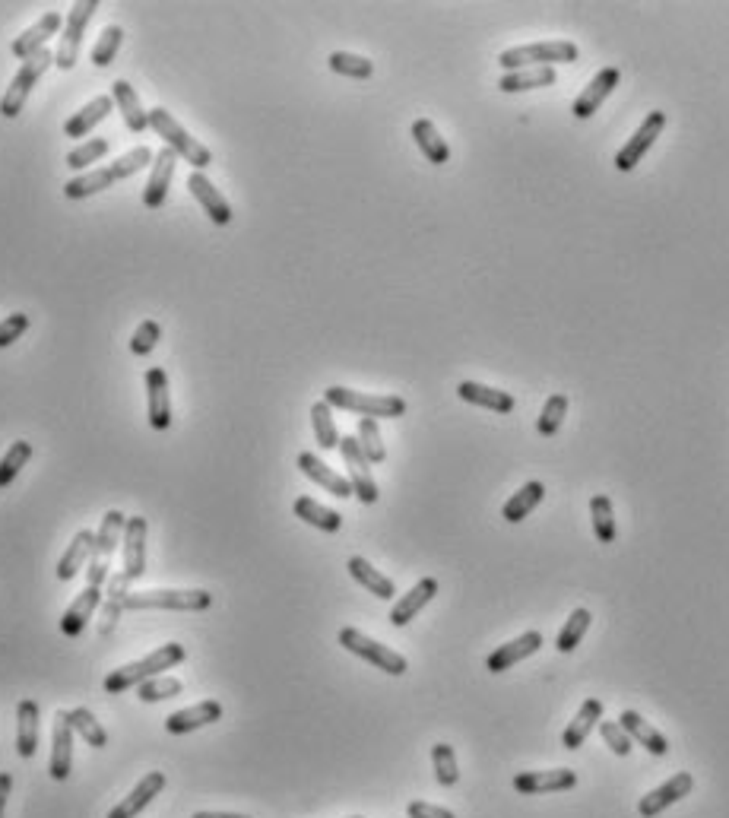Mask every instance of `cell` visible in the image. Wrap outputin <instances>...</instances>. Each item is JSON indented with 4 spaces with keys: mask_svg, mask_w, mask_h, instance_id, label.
I'll list each match as a JSON object with an SVG mask.
<instances>
[{
    "mask_svg": "<svg viewBox=\"0 0 729 818\" xmlns=\"http://www.w3.org/2000/svg\"><path fill=\"white\" fill-rule=\"evenodd\" d=\"M184 657H188V650H184L181 644H175V641H168V644L156 647L153 654H146L143 660H134V663L115 669V673H108L105 676V692L108 695H121L127 689H134V685H143L146 679L162 676V669L178 666Z\"/></svg>",
    "mask_w": 729,
    "mask_h": 818,
    "instance_id": "1",
    "label": "cell"
},
{
    "mask_svg": "<svg viewBox=\"0 0 729 818\" xmlns=\"http://www.w3.org/2000/svg\"><path fill=\"white\" fill-rule=\"evenodd\" d=\"M324 403L330 409H349L365 419H400L406 413V400L397 394H362L349 387H327Z\"/></svg>",
    "mask_w": 729,
    "mask_h": 818,
    "instance_id": "2",
    "label": "cell"
},
{
    "mask_svg": "<svg viewBox=\"0 0 729 818\" xmlns=\"http://www.w3.org/2000/svg\"><path fill=\"white\" fill-rule=\"evenodd\" d=\"M149 127L156 130V134L165 140V146L172 150L175 156H181L184 162H191V169L194 172H203L207 165L213 162V153L203 146L197 137H191L188 130H184L175 118H172V111L168 108H153L149 111Z\"/></svg>",
    "mask_w": 729,
    "mask_h": 818,
    "instance_id": "3",
    "label": "cell"
},
{
    "mask_svg": "<svg viewBox=\"0 0 729 818\" xmlns=\"http://www.w3.org/2000/svg\"><path fill=\"white\" fill-rule=\"evenodd\" d=\"M577 45L574 42H536V45H520L498 54V64L504 73L527 70V67H555V64H574L577 61Z\"/></svg>",
    "mask_w": 729,
    "mask_h": 818,
    "instance_id": "4",
    "label": "cell"
},
{
    "mask_svg": "<svg viewBox=\"0 0 729 818\" xmlns=\"http://www.w3.org/2000/svg\"><path fill=\"white\" fill-rule=\"evenodd\" d=\"M124 527H127V514L118 508H111L102 517V527L96 533V543H92L89 568H86L89 587H102L111 578V555H115V549H118V539L124 536Z\"/></svg>",
    "mask_w": 729,
    "mask_h": 818,
    "instance_id": "5",
    "label": "cell"
},
{
    "mask_svg": "<svg viewBox=\"0 0 729 818\" xmlns=\"http://www.w3.org/2000/svg\"><path fill=\"white\" fill-rule=\"evenodd\" d=\"M213 606V593L207 590H143L130 593L124 600L127 612H146V609H165V612H203Z\"/></svg>",
    "mask_w": 729,
    "mask_h": 818,
    "instance_id": "6",
    "label": "cell"
},
{
    "mask_svg": "<svg viewBox=\"0 0 729 818\" xmlns=\"http://www.w3.org/2000/svg\"><path fill=\"white\" fill-rule=\"evenodd\" d=\"M51 64H54V54H51L48 48L35 51L32 58H26L23 67L16 70V77L10 80V86H7V92H4V99H0V115H4V118H16V115H20L23 105H26V99L32 96L35 83H39V80L45 77V70H48Z\"/></svg>",
    "mask_w": 729,
    "mask_h": 818,
    "instance_id": "7",
    "label": "cell"
},
{
    "mask_svg": "<svg viewBox=\"0 0 729 818\" xmlns=\"http://www.w3.org/2000/svg\"><path fill=\"white\" fill-rule=\"evenodd\" d=\"M340 644L349 650V654H355V657L368 660L371 666L384 669L387 676H403L406 669H409V663H406L403 654H397V650H390L387 644L371 641L368 635H362L359 628H343V631H340Z\"/></svg>",
    "mask_w": 729,
    "mask_h": 818,
    "instance_id": "8",
    "label": "cell"
},
{
    "mask_svg": "<svg viewBox=\"0 0 729 818\" xmlns=\"http://www.w3.org/2000/svg\"><path fill=\"white\" fill-rule=\"evenodd\" d=\"M96 10H99V0H80V4L70 7L67 23H64V35H61V45H58V51H54V64H58L61 70H73V67H77L83 32H86L92 16H96Z\"/></svg>",
    "mask_w": 729,
    "mask_h": 818,
    "instance_id": "9",
    "label": "cell"
},
{
    "mask_svg": "<svg viewBox=\"0 0 729 818\" xmlns=\"http://www.w3.org/2000/svg\"><path fill=\"white\" fill-rule=\"evenodd\" d=\"M340 454H343V460H346V470H349V486H352V495L359 498V501H365V505H375L378 501V482H375V476H371V463L365 460V454H362V448H359V438L355 435H346V438H340Z\"/></svg>",
    "mask_w": 729,
    "mask_h": 818,
    "instance_id": "10",
    "label": "cell"
},
{
    "mask_svg": "<svg viewBox=\"0 0 729 818\" xmlns=\"http://www.w3.org/2000/svg\"><path fill=\"white\" fill-rule=\"evenodd\" d=\"M663 127H666V115H663V111H650V115L644 118V124L634 130V137L622 146L619 153H615V169H619V172H631L634 165L644 159V153L650 150V146L657 143V137L663 134Z\"/></svg>",
    "mask_w": 729,
    "mask_h": 818,
    "instance_id": "11",
    "label": "cell"
},
{
    "mask_svg": "<svg viewBox=\"0 0 729 818\" xmlns=\"http://www.w3.org/2000/svg\"><path fill=\"white\" fill-rule=\"evenodd\" d=\"M146 517H127L121 536V571L130 581H140L146 574Z\"/></svg>",
    "mask_w": 729,
    "mask_h": 818,
    "instance_id": "12",
    "label": "cell"
},
{
    "mask_svg": "<svg viewBox=\"0 0 729 818\" xmlns=\"http://www.w3.org/2000/svg\"><path fill=\"white\" fill-rule=\"evenodd\" d=\"M146 416L156 432H165L172 425V390H168V375L162 368L146 371Z\"/></svg>",
    "mask_w": 729,
    "mask_h": 818,
    "instance_id": "13",
    "label": "cell"
},
{
    "mask_svg": "<svg viewBox=\"0 0 729 818\" xmlns=\"http://www.w3.org/2000/svg\"><path fill=\"white\" fill-rule=\"evenodd\" d=\"M691 787H695V777H691L688 771H679L676 777H669L663 787H657V790H650L647 796H641V803H638L641 818H657L663 809L676 806L679 799H685L691 793Z\"/></svg>",
    "mask_w": 729,
    "mask_h": 818,
    "instance_id": "14",
    "label": "cell"
},
{
    "mask_svg": "<svg viewBox=\"0 0 729 818\" xmlns=\"http://www.w3.org/2000/svg\"><path fill=\"white\" fill-rule=\"evenodd\" d=\"M73 771V727L67 720V711L54 714V730H51V761L48 774L54 780H67Z\"/></svg>",
    "mask_w": 729,
    "mask_h": 818,
    "instance_id": "15",
    "label": "cell"
},
{
    "mask_svg": "<svg viewBox=\"0 0 729 818\" xmlns=\"http://www.w3.org/2000/svg\"><path fill=\"white\" fill-rule=\"evenodd\" d=\"M619 80H622L619 67H606V70H600V73H596V77L590 80V86H584L581 96L574 99L571 115H574V118H581V121L593 118V115H596V108H600V105L609 99V92H612L615 86H619Z\"/></svg>",
    "mask_w": 729,
    "mask_h": 818,
    "instance_id": "16",
    "label": "cell"
},
{
    "mask_svg": "<svg viewBox=\"0 0 729 818\" xmlns=\"http://www.w3.org/2000/svg\"><path fill=\"white\" fill-rule=\"evenodd\" d=\"M175 165H178V156L162 146L153 159V172H149V181L143 188V207L149 210H159L165 197H168V188H172V178H175Z\"/></svg>",
    "mask_w": 729,
    "mask_h": 818,
    "instance_id": "17",
    "label": "cell"
},
{
    "mask_svg": "<svg viewBox=\"0 0 729 818\" xmlns=\"http://www.w3.org/2000/svg\"><path fill=\"white\" fill-rule=\"evenodd\" d=\"M61 26H64V16L58 10H48L42 20H35L23 35H16V39H13V45H10L13 58H20V61L32 58L35 51L45 48V42L51 39V35L61 32Z\"/></svg>",
    "mask_w": 729,
    "mask_h": 818,
    "instance_id": "18",
    "label": "cell"
},
{
    "mask_svg": "<svg viewBox=\"0 0 729 818\" xmlns=\"http://www.w3.org/2000/svg\"><path fill=\"white\" fill-rule=\"evenodd\" d=\"M574 787H577V774L568 771V768H558V771H523V774L514 777V790L517 793H527V796L574 790Z\"/></svg>",
    "mask_w": 729,
    "mask_h": 818,
    "instance_id": "19",
    "label": "cell"
},
{
    "mask_svg": "<svg viewBox=\"0 0 729 818\" xmlns=\"http://www.w3.org/2000/svg\"><path fill=\"white\" fill-rule=\"evenodd\" d=\"M165 784H168V780H165V774H162V771L146 774V777L140 780V784H137L134 790H130V793L121 799V803L115 806V809L108 812V818H137V815H140V812H143V809H146L149 803H153V799H156V796L165 790Z\"/></svg>",
    "mask_w": 729,
    "mask_h": 818,
    "instance_id": "20",
    "label": "cell"
},
{
    "mask_svg": "<svg viewBox=\"0 0 729 818\" xmlns=\"http://www.w3.org/2000/svg\"><path fill=\"white\" fill-rule=\"evenodd\" d=\"M188 188H191L194 200L203 207V213L210 216V222H216V226H229V222H232L229 200L219 194V188H213V181L207 175H203V172H191Z\"/></svg>",
    "mask_w": 729,
    "mask_h": 818,
    "instance_id": "21",
    "label": "cell"
},
{
    "mask_svg": "<svg viewBox=\"0 0 729 818\" xmlns=\"http://www.w3.org/2000/svg\"><path fill=\"white\" fill-rule=\"evenodd\" d=\"M102 600H105L102 587H86L80 597L67 606V612H64V619H61V631H64V635L67 638H80L83 631H86V625L92 622V616H96V609L102 606Z\"/></svg>",
    "mask_w": 729,
    "mask_h": 818,
    "instance_id": "22",
    "label": "cell"
},
{
    "mask_svg": "<svg viewBox=\"0 0 729 818\" xmlns=\"http://www.w3.org/2000/svg\"><path fill=\"white\" fill-rule=\"evenodd\" d=\"M539 647H542V635L539 631H527V635H520L508 644H501L498 650H492L489 660H485V669H489V673H504V669H511L514 663L533 657Z\"/></svg>",
    "mask_w": 729,
    "mask_h": 818,
    "instance_id": "23",
    "label": "cell"
},
{
    "mask_svg": "<svg viewBox=\"0 0 729 818\" xmlns=\"http://www.w3.org/2000/svg\"><path fill=\"white\" fill-rule=\"evenodd\" d=\"M222 717V704L219 701H200L194 708H184V711H175L172 717H165V730L172 736H184V733H194L200 727H210Z\"/></svg>",
    "mask_w": 729,
    "mask_h": 818,
    "instance_id": "24",
    "label": "cell"
},
{
    "mask_svg": "<svg viewBox=\"0 0 729 818\" xmlns=\"http://www.w3.org/2000/svg\"><path fill=\"white\" fill-rule=\"evenodd\" d=\"M298 470H302L311 482H317L321 489H327L330 495H336V498H349V495H352L349 479L340 476V473H333V470L327 467V463H324L321 457H317V454H311V451L298 454Z\"/></svg>",
    "mask_w": 729,
    "mask_h": 818,
    "instance_id": "25",
    "label": "cell"
},
{
    "mask_svg": "<svg viewBox=\"0 0 729 818\" xmlns=\"http://www.w3.org/2000/svg\"><path fill=\"white\" fill-rule=\"evenodd\" d=\"M435 593H438V581H435V578H422L413 590L406 593L403 600H397L394 609H390V622H394L397 628L409 625L428 603L435 600Z\"/></svg>",
    "mask_w": 729,
    "mask_h": 818,
    "instance_id": "26",
    "label": "cell"
},
{
    "mask_svg": "<svg viewBox=\"0 0 729 818\" xmlns=\"http://www.w3.org/2000/svg\"><path fill=\"white\" fill-rule=\"evenodd\" d=\"M111 99L118 102V111H121V118H124L130 134H143V130L149 127V111H143L134 86H130L127 80H115V83H111Z\"/></svg>",
    "mask_w": 729,
    "mask_h": 818,
    "instance_id": "27",
    "label": "cell"
},
{
    "mask_svg": "<svg viewBox=\"0 0 729 818\" xmlns=\"http://www.w3.org/2000/svg\"><path fill=\"white\" fill-rule=\"evenodd\" d=\"M111 108H115V99L111 96H96V99H89L77 115H73L67 124H64V134L73 137V140H80L86 134H92V127H99L108 115H111Z\"/></svg>",
    "mask_w": 729,
    "mask_h": 818,
    "instance_id": "28",
    "label": "cell"
},
{
    "mask_svg": "<svg viewBox=\"0 0 729 818\" xmlns=\"http://www.w3.org/2000/svg\"><path fill=\"white\" fill-rule=\"evenodd\" d=\"M457 397L466 400V403H473V406L492 409V413H511V409H514V397L508 394V390L485 387V384H476V381H460Z\"/></svg>",
    "mask_w": 729,
    "mask_h": 818,
    "instance_id": "29",
    "label": "cell"
},
{
    "mask_svg": "<svg viewBox=\"0 0 729 818\" xmlns=\"http://www.w3.org/2000/svg\"><path fill=\"white\" fill-rule=\"evenodd\" d=\"M600 720H603V701H596V698H590V701H584V708L574 714V720L568 723V730H565V736H562V746L565 749H581L584 742L590 739V733H593V727H600Z\"/></svg>",
    "mask_w": 729,
    "mask_h": 818,
    "instance_id": "30",
    "label": "cell"
},
{
    "mask_svg": "<svg viewBox=\"0 0 729 818\" xmlns=\"http://www.w3.org/2000/svg\"><path fill=\"white\" fill-rule=\"evenodd\" d=\"M35 749H39V704L26 698L16 708V752L20 758H32Z\"/></svg>",
    "mask_w": 729,
    "mask_h": 818,
    "instance_id": "31",
    "label": "cell"
},
{
    "mask_svg": "<svg viewBox=\"0 0 729 818\" xmlns=\"http://www.w3.org/2000/svg\"><path fill=\"white\" fill-rule=\"evenodd\" d=\"M619 723H622V730L638 742V746H644L650 755H666L669 752V742H666V736L657 730V727H650V723L638 714V711H625L622 717H619Z\"/></svg>",
    "mask_w": 729,
    "mask_h": 818,
    "instance_id": "32",
    "label": "cell"
},
{
    "mask_svg": "<svg viewBox=\"0 0 729 818\" xmlns=\"http://www.w3.org/2000/svg\"><path fill=\"white\" fill-rule=\"evenodd\" d=\"M115 181H121V175L115 172V165H105V169H92L86 175H77L73 181L64 184V197L67 200H86L92 194H99L105 188H111Z\"/></svg>",
    "mask_w": 729,
    "mask_h": 818,
    "instance_id": "33",
    "label": "cell"
},
{
    "mask_svg": "<svg viewBox=\"0 0 729 818\" xmlns=\"http://www.w3.org/2000/svg\"><path fill=\"white\" fill-rule=\"evenodd\" d=\"M92 543H96V533H92V530H80L77 536H73V543L67 546V552L61 555V562H58V578L61 581H73L89 565Z\"/></svg>",
    "mask_w": 729,
    "mask_h": 818,
    "instance_id": "34",
    "label": "cell"
},
{
    "mask_svg": "<svg viewBox=\"0 0 729 818\" xmlns=\"http://www.w3.org/2000/svg\"><path fill=\"white\" fill-rule=\"evenodd\" d=\"M346 568H349V574H352V581H355V584H362L365 590H371L378 600H394V593H397L394 581L384 578V574H381L378 568H371V562H365L362 555H352V559L346 562Z\"/></svg>",
    "mask_w": 729,
    "mask_h": 818,
    "instance_id": "35",
    "label": "cell"
},
{
    "mask_svg": "<svg viewBox=\"0 0 729 818\" xmlns=\"http://www.w3.org/2000/svg\"><path fill=\"white\" fill-rule=\"evenodd\" d=\"M413 140H416V146L422 150V156L432 162V165H444L447 159H451V146H447V140L438 134V127L428 121V118L413 121Z\"/></svg>",
    "mask_w": 729,
    "mask_h": 818,
    "instance_id": "36",
    "label": "cell"
},
{
    "mask_svg": "<svg viewBox=\"0 0 729 818\" xmlns=\"http://www.w3.org/2000/svg\"><path fill=\"white\" fill-rule=\"evenodd\" d=\"M542 495H546V486H542V482H527V486H520L508 501H504L501 517L508 520V524H520V520L539 505Z\"/></svg>",
    "mask_w": 729,
    "mask_h": 818,
    "instance_id": "37",
    "label": "cell"
},
{
    "mask_svg": "<svg viewBox=\"0 0 729 818\" xmlns=\"http://www.w3.org/2000/svg\"><path fill=\"white\" fill-rule=\"evenodd\" d=\"M555 83V67H527V70H514L504 73L498 80L501 92H527V89H542Z\"/></svg>",
    "mask_w": 729,
    "mask_h": 818,
    "instance_id": "38",
    "label": "cell"
},
{
    "mask_svg": "<svg viewBox=\"0 0 729 818\" xmlns=\"http://www.w3.org/2000/svg\"><path fill=\"white\" fill-rule=\"evenodd\" d=\"M295 517H302L305 524L317 527V530H324V533H336L343 527V514H336L324 505H317L314 498L302 495V498H295Z\"/></svg>",
    "mask_w": 729,
    "mask_h": 818,
    "instance_id": "39",
    "label": "cell"
},
{
    "mask_svg": "<svg viewBox=\"0 0 729 818\" xmlns=\"http://www.w3.org/2000/svg\"><path fill=\"white\" fill-rule=\"evenodd\" d=\"M67 720H70L73 733L83 736L86 746H92V749H105L108 746V733L102 730V723L96 720V714H92V711L73 708V711H67Z\"/></svg>",
    "mask_w": 729,
    "mask_h": 818,
    "instance_id": "40",
    "label": "cell"
},
{
    "mask_svg": "<svg viewBox=\"0 0 729 818\" xmlns=\"http://www.w3.org/2000/svg\"><path fill=\"white\" fill-rule=\"evenodd\" d=\"M311 425H314V438H317V444H321L324 451L340 448V432H336L333 409L324 400H317L311 406Z\"/></svg>",
    "mask_w": 729,
    "mask_h": 818,
    "instance_id": "41",
    "label": "cell"
},
{
    "mask_svg": "<svg viewBox=\"0 0 729 818\" xmlns=\"http://www.w3.org/2000/svg\"><path fill=\"white\" fill-rule=\"evenodd\" d=\"M590 609H574L571 612V619L565 622V628L558 631V638H555V650L558 654H571V650L584 641L587 635V628H590Z\"/></svg>",
    "mask_w": 729,
    "mask_h": 818,
    "instance_id": "42",
    "label": "cell"
},
{
    "mask_svg": "<svg viewBox=\"0 0 729 818\" xmlns=\"http://www.w3.org/2000/svg\"><path fill=\"white\" fill-rule=\"evenodd\" d=\"M330 70L340 73V77H349V80H368L371 73H375V64L362 54H349V51H333L327 58Z\"/></svg>",
    "mask_w": 729,
    "mask_h": 818,
    "instance_id": "43",
    "label": "cell"
},
{
    "mask_svg": "<svg viewBox=\"0 0 729 818\" xmlns=\"http://www.w3.org/2000/svg\"><path fill=\"white\" fill-rule=\"evenodd\" d=\"M108 153H111V143L102 140V137H92V140L80 143L77 150H70V153H67V169L83 172V169H89L92 162H102Z\"/></svg>",
    "mask_w": 729,
    "mask_h": 818,
    "instance_id": "44",
    "label": "cell"
},
{
    "mask_svg": "<svg viewBox=\"0 0 729 818\" xmlns=\"http://www.w3.org/2000/svg\"><path fill=\"white\" fill-rule=\"evenodd\" d=\"M590 514H593V533L600 543H615V511H612V501L606 495H593L590 501Z\"/></svg>",
    "mask_w": 729,
    "mask_h": 818,
    "instance_id": "45",
    "label": "cell"
},
{
    "mask_svg": "<svg viewBox=\"0 0 729 818\" xmlns=\"http://www.w3.org/2000/svg\"><path fill=\"white\" fill-rule=\"evenodd\" d=\"M181 692H184V682L175 679V676H156V679H146L143 685H137V698L146 701V704L178 698Z\"/></svg>",
    "mask_w": 729,
    "mask_h": 818,
    "instance_id": "46",
    "label": "cell"
},
{
    "mask_svg": "<svg viewBox=\"0 0 729 818\" xmlns=\"http://www.w3.org/2000/svg\"><path fill=\"white\" fill-rule=\"evenodd\" d=\"M29 457H32L29 441H13L10 444V451L4 454V460H0V489H7L10 482L20 476V470L29 463Z\"/></svg>",
    "mask_w": 729,
    "mask_h": 818,
    "instance_id": "47",
    "label": "cell"
},
{
    "mask_svg": "<svg viewBox=\"0 0 729 818\" xmlns=\"http://www.w3.org/2000/svg\"><path fill=\"white\" fill-rule=\"evenodd\" d=\"M565 413H568V397H565V394H552V397L546 400V406H542L539 422H536L539 435H542V438H552L558 429H562Z\"/></svg>",
    "mask_w": 729,
    "mask_h": 818,
    "instance_id": "48",
    "label": "cell"
},
{
    "mask_svg": "<svg viewBox=\"0 0 729 818\" xmlns=\"http://www.w3.org/2000/svg\"><path fill=\"white\" fill-rule=\"evenodd\" d=\"M359 448L365 454L368 463H384L387 460V451H384V441H381V429H378V419H365L359 422Z\"/></svg>",
    "mask_w": 729,
    "mask_h": 818,
    "instance_id": "49",
    "label": "cell"
},
{
    "mask_svg": "<svg viewBox=\"0 0 729 818\" xmlns=\"http://www.w3.org/2000/svg\"><path fill=\"white\" fill-rule=\"evenodd\" d=\"M432 761H435V777H438V784H441V787H454L457 780H460L454 749L447 746V742H438V746H432Z\"/></svg>",
    "mask_w": 729,
    "mask_h": 818,
    "instance_id": "50",
    "label": "cell"
},
{
    "mask_svg": "<svg viewBox=\"0 0 729 818\" xmlns=\"http://www.w3.org/2000/svg\"><path fill=\"white\" fill-rule=\"evenodd\" d=\"M121 42H124L121 26H105L102 35H99V42L92 45V64H96V67H108L111 61H115Z\"/></svg>",
    "mask_w": 729,
    "mask_h": 818,
    "instance_id": "51",
    "label": "cell"
},
{
    "mask_svg": "<svg viewBox=\"0 0 729 818\" xmlns=\"http://www.w3.org/2000/svg\"><path fill=\"white\" fill-rule=\"evenodd\" d=\"M159 337H162L159 321H143V324L134 330V340H130V352H134V356H149V352L156 349Z\"/></svg>",
    "mask_w": 729,
    "mask_h": 818,
    "instance_id": "52",
    "label": "cell"
},
{
    "mask_svg": "<svg viewBox=\"0 0 729 818\" xmlns=\"http://www.w3.org/2000/svg\"><path fill=\"white\" fill-rule=\"evenodd\" d=\"M600 733H603V739H606V746L619 755V758H625V755H631V736L622 730V723L619 720H600Z\"/></svg>",
    "mask_w": 729,
    "mask_h": 818,
    "instance_id": "53",
    "label": "cell"
},
{
    "mask_svg": "<svg viewBox=\"0 0 729 818\" xmlns=\"http://www.w3.org/2000/svg\"><path fill=\"white\" fill-rule=\"evenodd\" d=\"M26 330H29V314L16 311V314H10V318H4V321H0V349L13 346Z\"/></svg>",
    "mask_w": 729,
    "mask_h": 818,
    "instance_id": "54",
    "label": "cell"
},
{
    "mask_svg": "<svg viewBox=\"0 0 729 818\" xmlns=\"http://www.w3.org/2000/svg\"><path fill=\"white\" fill-rule=\"evenodd\" d=\"M406 812H409V818H457L451 809L435 806V803H422V799H416V803H409Z\"/></svg>",
    "mask_w": 729,
    "mask_h": 818,
    "instance_id": "55",
    "label": "cell"
},
{
    "mask_svg": "<svg viewBox=\"0 0 729 818\" xmlns=\"http://www.w3.org/2000/svg\"><path fill=\"white\" fill-rule=\"evenodd\" d=\"M10 790H13V777H10V774L4 771V774H0V818H4V809H7Z\"/></svg>",
    "mask_w": 729,
    "mask_h": 818,
    "instance_id": "56",
    "label": "cell"
},
{
    "mask_svg": "<svg viewBox=\"0 0 729 818\" xmlns=\"http://www.w3.org/2000/svg\"><path fill=\"white\" fill-rule=\"evenodd\" d=\"M194 818H251V815H238V812H194Z\"/></svg>",
    "mask_w": 729,
    "mask_h": 818,
    "instance_id": "57",
    "label": "cell"
},
{
    "mask_svg": "<svg viewBox=\"0 0 729 818\" xmlns=\"http://www.w3.org/2000/svg\"><path fill=\"white\" fill-rule=\"evenodd\" d=\"M352 818H362V815H352Z\"/></svg>",
    "mask_w": 729,
    "mask_h": 818,
    "instance_id": "58",
    "label": "cell"
}]
</instances>
